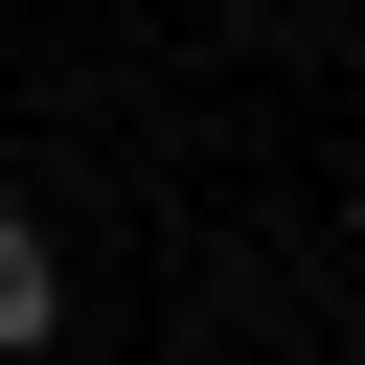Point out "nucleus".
Returning a JSON list of instances; mask_svg holds the SVG:
<instances>
[{
	"mask_svg": "<svg viewBox=\"0 0 365 365\" xmlns=\"http://www.w3.org/2000/svg\"><path fill=\"white\" fill-rule=\"evenodd\" d=\"M68 342V251H46V205H0V365H46Z\"/></svg>",
	"mask_w": 365,
	"mask_h": 365,
	"instance_id": "obj_1",
	"label": "nucleus"
},
{
	"mask_svg": "<svg viewBox=\"0 0 365 365\" xmlns=\"http://www.w3.org/2000/svg\"><path fill=\"white\" fill-rule=\"evenodd\" d=\"M46 365H68V342H46Z\"/></svg>",
	"mask_w": 365,
	"mask_h": 365,
	"instance_id": "obj_2",
	"label": "nucleus"
}]
</instances>
